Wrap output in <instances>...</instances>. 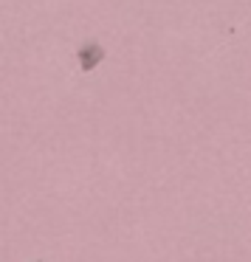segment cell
Segmentation results:
<instances>
[{"label":"cell","mask_w":251,"mask_h":262,"mask_svg":"<svg viewBox=\"0 0 251 262\" xmlns=\"http://www.w3.org/2000/svg\"><path fill=\"white\" fill-rule=\"evenodd\" d=\"M76 59H79V68L82 74H91V71H96L99 65L104 62V48L99 46V42H82L79 51H76Z\"/></svg>","instance_id":"obj_1"}]
</instances>
